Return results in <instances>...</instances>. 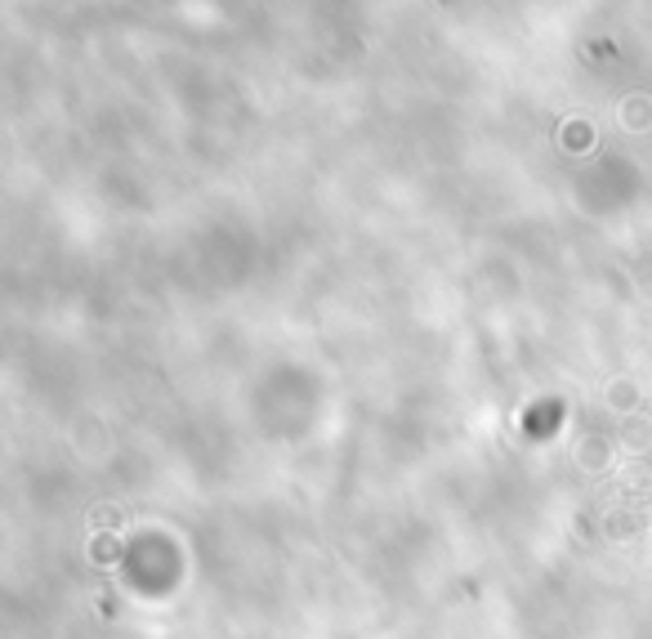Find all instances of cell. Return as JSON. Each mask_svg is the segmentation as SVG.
<instances>
[{
	"label": "cell",
	"mask_w": 652,
	"mask_h": 639,
	"mask_svg": "<svg viewBox=\"0 0 652 639\" xmlns=\"http://www.w3.org/2000/svg\"><path fill=\"white\" fill-rule=\"evenodd\" d=\"M648 121H652V103H648V99H644V103L635 99V103H630V117H626V126H630V130H639V126H648Z\"/></svg>",
	"instance_id": "obj_1"
}]
</instances>
